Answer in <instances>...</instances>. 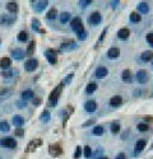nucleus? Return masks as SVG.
Here are the masks:
<instances>
[{"label": "nucleus", "instance_id": "nucleus-1", "mask_svg": "<svg viewBox=\"0 0 153 159\" xmlns=\"http://www.w3.org/2000/svg\"><path fill=\"white\" fill-rule=\"evenodd\" d=\"M63 89H64V83H60L51 93H50V96H49L50 106H56L57 99H59V97H60V94H61V92H63Z\"/></svg>", "mask_w": 153, "mask_h": 159}, {"label": "nucleus", "instance_id": "nucleus-2", "mask_svg": "<svg viewBox=\"0 0 153 159\" xmlns=\"http://www.w3.org/2000/svg\"><path fill=\"white\" fill-rule=\"evenodd\" d=\"M70 26H71V29L74 31V32L76 34L82 33L84 31V27H83V23H82V19H80L79 17H75L74 19H71L70 22Z\"/></svg>", "mask_w": 153, "mask_h": 159}, {"label": "nucleus", "instance_id": "nucleus-3", "mask_svg": "<svg viewBox=\"0 0 153 159\" xmlns=\"http://www.w3.org/2000/svg\"><path fill=\"white\" fill-rule=\"evenodd\" d=\"M0 146L8 148V149H14L17 146V141L13 138H3L0 139Z\"/></svg>", "mask_w": 153, "mask_h": 159}, {"label": "nucleus", "instance_id": "nucleus-4", "mask_svg": "<svg viewBox=\"0 0 153 159\" xmlns=\"http://www.w3.org/2000/svg\"><path fill=\"white\" fill-rule=\"evenodd\" d=\"M42 145V140L41 139H33V140H31L28 143V145H27L26 148V153H32L34 152L37 148H40V146Z\"/></svg>", "mask_w": 153, "mask_h": 159}, {"label": "nucleus", "instance_id": "nucleus-5", "mask_svg": "<svg viewBox=\"0 0 153 159\" xmlns=\"http://www.w3.org/2000/svg\"><path fill=\"white\" fill-rule=\"evenodd\" d=\"M49 153H50V155H52V157H59L63 154V148H61V145L60 144H51L49 146Z\"/></svg>", "mask_w": 153, "mask_h": 159}, {"label": "nucleus", "instance_id": "nucleus-6", "mask_svg": "<svg viewBox=\"0 0 153 159\" xmlns=\"http://www.w3.org/2000/svg\"><path fill=\"white\" fill-rule=\"evenodd\" d=\"M15 15H5L1 14L0 15V24L1 26H11L15 22Z\"/></svg>", "mask_w": 153, "mask_h": 159}, {"label": "nucleus", "instance_id": "nucleus-7", "mask_svg": "<svg viewBox=\"0 0 153 159\" xmlns=\"http://www.w3.org/2000/svg\"><path fill=\"white\" fill-rule=\"evenodd\" d=\"M45 56H46V59L49 60V63L51 64V65H55V64H56L57 57H56V51H55V50L47 48V50L45 51Z\"/></svg>", "mask_w": 153, "mask_h": 159}, {"label": "nucleus", "instance_id": "nucleus-8", "mask_svg": "<svg viewBox=\"0 0 153 159\" xmlns=\"http://www.w3.org/2000/svg\"><path fill=\"white\" fill-rule=\"evenodd\" d=\"M37 68H38V60H36V59H29L24 64L26 71H34Z\"/></svg>", "mask_w": 153, "mask_h": 159}, {"label": "nucleus", "instance_id": "nucleus-9", "mask_svg": "<svg viewBox=\"0 0 153 159\" xmlns=\"http://www.w3.org/2000/svg\"><path fill=\"white\" fill-rule=\"evenodd\" d=\"M75 41H73V40H68V41H65L63 42V43L60 45V50L61 51H71V50H74L75 48Z\"/></svg>", "mask_w": 153, "mask_h": 159}, {"label": "nucleus", "instance_id": "nucleus-10", "mask_svg": "<svg viewBox=\"0 0 153 159\" xmlns=\"http://www.w3.org/2000/svg\"><path fill=\"white\" fill-rule=\"evenodd\" d=\"M102 21V17H101V14L98 13V11H93L91 15H89V23L92 26H97Z\"/></svg>", "mask_w": 153, "mask_h": 159}, {"label": "nucleus", "instance_id": "nucleus-11", "mask_svg": "<svg viewBox=\"0 0 153 159\" xmlns=\"http://www.w3.org/2000/svg\"><path fill=\"white\" fill-rule=\"evenodd\" d=\"M137 80H138V83H140V84H145L148 81V73L145 71V70H139L137 73Z\"/></svg>", "mask_w": 153, "mask_h": 159}, {"label": "nucleus", "instance_id": "nucleus-12", "mask_svg": "<svg viewBox=\"0 0 153 159\" xmlns=\"http://www.w3.org/2000/svg\"><path fill=\"white\" fill-rule=\"evenodd\" d=\"M11 66V60H10V57H6V56H4L0 59V68L3 69V70H9Z\"/></svg>", "mask_w": 153, "mask_h": 159}, {"label": "nucleus", "instance_id": "nucleus-13", "mask_svg": "<svg viewBox=\"0 0 153 159\" xmlns=\"http://www.w3.org/2000/svg\"><path fill=\"white\" fill-rule=\"evenodd\" d=\"M33 4H34V10L36 11H38V13H41L44 9H46V6L49 5V1L47 0H41V1H32Z\"/></svg>", "mask_w": 153, "mask_h": 159}, {"label": "nucleus", "instance_id": "nucleus-14", "mask_svg": "<svg viewBox=\"0 0 153 159\" xmlns=\"http://www.w3.org/2000/svg\"><path fill=\"white\" fill-rule=\"evenodd\" d=\"M96 108H97V103H96V101H87L86 104H84V110H86L87 112H89V113L94 112Z\"/></svg>", "mask_w": 153, "mask_h": 159}, {"label": "nucleus", "instance_id": "nucleus-15", "mask_svg": "<svg viewBox=\"0 0 153 159\" xmlns=\"http://www.w3.org/2000/svg\"><path fill=\"white\" fill-rule=\"evenodd\" d=\"M121 79H122V81H125V83H132L133 81L132 71H130L129 69H125V70L122 71V74H121Z\"/></svg>", "mask_w": 153, "mask_h": 159}, {"label": "nucleus", "instance_id": "nucleus-16", "mask_svg": "<svg viewBox=\"0 0 153 159\" xmlns=\"http://www.w3.org/2000/svg\"><path fill=\"white\" fill-rule=\"evenodd\" d=\"M11 56H13V59H15V60H22L23 57L26 56V53L21 48H15L11 51Z\"/></svg>", "mask_w": 153, "mask_h": 159}, {"label": "nucleus", "instance_id": "nucleus-17", "mask_svg": "<svg viewBox=\"0 0 153 159\" xmlns=\"http://www.w3.org/2000/svg\"><path fill=\"white\" fill-rule=\"evenodd\" d=\"M106 75H107V68H105V66H99V68H97V70H96V78L103 79Z\"/></svg>", "mask_w": 153, "mask_h": 159}, {"label": "nucleus", "instance_id": "nucleus-18", "mask_svg": "<svg viewBox=\"0 0 153 159\" xmlns=\"http://www.w3.org/2000/svg\"><path fill=\"white\" fill-rule=\"evenodd\" d=\"M21 97H22V99H23V101L32 99V98H34V93H33V91H31V89H26V91H23V92H22Z\"/></svg>", "mask_w": 153, "mask_h": 159}, {"label": "nucleus", "instance_id": "nucleus-19", "mask_svg": "<svg viewBox=\"0 0 153 159\" xmlns=\"http://www.w3.org/2000/svg\"><path fill=\"white\" fill-rule=\"evenodd\" d=\"M107 56H109L110 59H116V57L120 56V50L117 47H111L109 50V52H107Z\"/></svg>", "mask_w": 153, "mask_h": 159}, {"label": "nucleus", "instance_id": "nucleus-20", "mask_svg": "<svg viewBox=\"0 0 153 159\" xmlns=\"http://www.w3.org/2000/svg\"><path fill=\"white\" fill-rule=\"evenodd\" d=\"M121 103H122V98H121L120 96H114V97H111L110 104H111L112 107H119Z\"/></svg>", "mask_w": 153, "mask_h": 159}, {"label": "nucleus", "instance_id": "nucleus-21", "mask_svg": "<svg viewBox=\"0 0 153 159\" xmlns=\"http://www.w3.org/2000/svg\"><path fill=\"white\" fill-rule=\"evenodd\" d=\"M138 11H139L140 14H147L149 11V5L147 3H144V1L139 3L138 4Z\"/></svg>", "mask_w": 153, "mask_h": 159}, {"label": "nucleus", "instance_id": "nucleus-22", "mask_svg": "<svg viewBox=\"0 0 153 159\" xmlns=\"http://www.w3.org/2000/svg\"><path fill=\"white\" fill-rule=\"evenodd\" d=\"M6 9L10 11V13H13V14H15L18 11V9H19V6H18V3H15V1H9L6 4Z\"/></svg>", "mask_w": 153, "mask_h": 159}, {"label": "nucleus", "instance_id": "nucleus-23", "mask_svg": "<svg viewBox=\"0 0 153 159\" xmlns=\"http://www.w3.org/2000/svg\"><path fill=\"white\" fill-rule=\"evenodd\" d=\"M110 130H111V133H112L114 135H116L120 133V122L119 121H112L111 122V125H110Z\"/></svg>", "mask_w": 153, "mask_h": 159}, {"label": "nucleus", "instance_id": "nucleus-24", "mask_svg": "<svg viewBox=\"0 0 153 159\" xmlns=\"http://www.w3.org/2000/svg\"><path fill=\"white\" fill-rule=\"evenodd\" d=\"M13 123H14L15 126H18V127L23 126V123H24V118H23V116H21V115H14L13 116Z\"/></svg>", "mask_w": 153, "mask_h": 159}, {"label": "nucleus", "instance_id": "nucleus-25", "mask_svg": "<svg viewBox=\"0 0 153 159\" xmlns=\"http://www.w3.org/2000/svg\"><path fill=\"white\" fill-rule=\"evenodd\" d=\"M145 145H147V141H145V140H138L137 144H135V154L143 152V149L145 148Z\"/></svg>", "mask_w": 153, "mask_h": 159}, {"label": "nucleus", "instance_id": "nucleus-26", "mask_svg": "<svg viewBox=\"0 0 153 159\" xmlns=\"http://www.w3.org/2000/svg\"><path fill=\"white\" fill-rule=\"evenodd\" d=\"M142 60L144 61V63H148V61H151L153 59V52L151 51V50H147V51H144L143 53H142Z\"/></svg>", "mask_w": 153, "mask_h": 159}, {"label": "nucleus", "instance_id": "nucleus-27", "mask_svg": "<svg viewBox=\"0 0 153 159\" xmlns=\"http://www.w3.org/2000/svg\"><path fill=\"white\" fill-rule=\"evenodd\" d=\"M130 36V31L128 28H121L120 31L117 32V37L121 38V40H126Z\"/></svg>", "mask_w": 153, "mask_h": 159}, {"label": "nucleus", "instance_id": "nucleus-28", "mask_svg": "<svg viewBox=\"0 0 153 159\" xmlns=\"http://www.w3.org/2000/svg\"><path fill=\"white\" fill-rule=\"evenodd\" d=\"M34 48H36V41H31L28 47H27V50H26V55L32 56L34 53Z\"/></svg>", "mask_w": 153, "mask_h": 159}, {"label": "nucleus", "instance_id": "nucleus-29", "mask_svg": "<svg viewBox=\"0 0 153 159\" xmlns=\"http://www.w3.org/2000/svg\"><path fill=\"white\" fill-rule=\"evenodd\" d=\"M50 117H51V113H50V111L45 110V111L41 113V116H40V120H41V122L46 123V122H49V121H50Z\"/></svg>", "mask_w": 153, "mask_h": 159}, {"label": "nucleus", "instance_id": "nucleus-30", "mask_svg": "<svg viewBox=\"0 0 153 159\" xmlns=\"http://www.w3.org/2000/svg\"><path fill=\"white\" fill-rule=\"evenodd\" d=\"M130 21L133 23H139L142 21V15H139V13H137V11H132L130 13Z\"/></svg>", "mask_w": 153, "mask_h": 159}, {"label": "nucleus", "instance_id": "nucleus-31", "mask_svg": "<svg viewBox=\"0 0 153 159\" xmlns=\"http://www.w3.org/2000/svg\"><path fill=\"white\" fill-rule=\"evenodd\" d=\"M69 21H70V13H69V11H63V13L60 14V22L63 23V24H65V23Z\"/></svg>", "mask_w": 153, "mask_h": 159}, {"label": "nucleus", "instance_id": "nucleus-32", "mask_svg": "<svg viewBox=\"0 0 153 159\" xmlns=\"http://www.w3.org/2000/svg\"><path fill=\"white\" fill-rule=\"evenodd\" d=\"M92 133H93V135L101 136V135H103V133H105V130H103V127H102L101 125H97V126H94V127H93Z\"/></svg>", "mask_w": 153, "mask_h": 159}, {"label": "nucleus", "instance_id": "nucleus-33", "mask_svg": "<svg viewBox=\"0 0 153 159\" xmlns=\"http://www.w3.org/2000/svg\"><path fill=\"white\" fill-rule=\"evenodd\" d=\"M18 41L19 42H26L27 40H28V33L26 32V31H21V32L18 33Z\"/></svg>", "mask_w": 153, "mask_h": 159}, {"label": "nucleus", "instance_id": "nucleus-34", "mask_svg": "<svg viewBox=\"0 0 153 159\" xmlns=\"http://www.w3.org/2000/svg\"><path fill=\"white\" fill-rule=\"evenodd\" d=\"M97 87H98V85L96 83H89L87 85V88H86V93H87V94H92V93L97 89Z\"/></svg>", "mask_w": 153, "mask_h": 159}, {"label": "nucleus", "instance_id": "nucleus-35", "mask_svg": "<svg viewBox=\"0 0 153 159\" xmlns=\"http://www.w3.org/2000/svg\"><path fill=\"white\" fill-rule=\"evenodd\" d=\"M9 130H10L9 122H6V121H0V131H1V133H8Z\"/></svg>", "mask_w": 153, "mask_h": 159}, {"label": "nucleus", "instance_id": "nucleus-36", "mask_svg": "<svg viewBox=\"0 0 153 159\" xmlns=\"http://www.w3.org/2000/svg\"><path fill=\"white\" fill-rule=\"evenodd\" d=\"M56 15H57L56 8H51V9L47 11V14H46V18H47V19H55Z\"/></svg>", "mask_w": 153, "mask_h": 159}, {"label": "nucleus", "instance_id": "nucleus-37", "mask_svg": "<svg viewBox=\"0 0 153 159\" xmlns=\"http://www.w3.org/2000/svg\"><path fill=\"white\" fill-rule=\"evenodd\" d=\"M40 26H41L40 21H38L37 18H33L32 19V29L33 31H38V32H40Z\"/></svg>", "mask_w": 153, "mask_h": 159}, {"label": "nucleus", "instance_id": "nucleus-38", "mask_svg": "<svg viewBox=\"0 0 153 159\" xmlns=\"http://www.w3.org/2000/svg\"><path fill=\"white\" fill-rule=\"evenodd\" d=\"M14 135L17 138H23L24 136V129H23V127H17L14 131Z\"/></svg>", "mask_w": 153, "mask_h": 159}, {"label": "nucleus", "instance_id": "nucleus-39", "mask_svg": "<svg viewBox=\"0 0 153 159\" xmlns=\"http://www.w3.org/2000/svg\"><path fill=\"white\" fill-rule=\"evenodd\" d=\"M80 155H82V146H79V145H76V148H75V152H74V159H79Z\"/></svg>", "mask_w": 153, "mask_h": 159}, {"label": "nucleus", "instance_id": "nucleus-40", "mask_svg": "<svg viewBox=\"0 0 153 159\" xmlns=\"http://www.w3.org/2000/svg\"><path fill=\"white\" fill-rule=\"evenodd\" d=\"M83 154H84V157H86V158H89V157L92 155V149H91V146H88V145L84 146Z\"/></svg>", "mask_w": 153, "mask_h": 159}, {"label": "nucleus", "instance_id": "nucleus-41", "mask_svg": "<svg viewBox=\"0 0 153 159\" xmlns=\"http://www.w3.org/2000/svg\"><path fill=\"white\" fill-rule=\"evenodd\" d=\"M11 75H13V71H11V70H3V71H1V76H3L4 79L10 78Z\"/></svg>", "mask_w": 153, "mask_h": 159}, {"label": "nucleus", "instance_id": "nucleus-42", "mask_svg": "<svg viewBox=\"0 0 153 159\" xmlns=\"http://www.w3.org/2000/svg\"><path fill=\"white\" fill-rule=\"evenodd\" d=\"M149 125L148 123H138V130L139 131H148Z\"/></svg>", "mask_w": 153, "mask_h": 159}, {"label": "nucleus", "instance_id": "nucleus-43", "mask_svg": "<svg viewBox=\"0 0 153 159\" xmlns=\"http://www.w3.org/2000/svg\"><path fill=\"white\" fill-rule=\"evenodd\" d=\"M32 103H33V106H40V104L42 103V99L40 98V97H36V98H32Z\"/></svg>", "mask_w": 153, "mask_h": 159}, {"label": "nucleus", "instance_id": "nucleus-44", "mask_svg": "<svg viewBox=\"0 0 153 159\" xmlns=\"http://www.w3.org/2000/svg\"><path fill=\"white\" fill-rule=\"evenodd\" d=\"M94 122H96V120H94V118H91V120H88V121H86V122H84L82 126H83V127H88V126L93 125Z\"/></svg>", "mask_w": 153, "mask_h": 159}, {"label": "nucleus", "instance_id": "nucleus-45", "mask_svg": "<svg viewBox=\"0 0 153 159\" xmlns=\"http://www.w3.org/2000/svg\"><path fill=\"white\" fill-rule=\"evenodd\" d=\"M76 36H78V38H79V40H80V41H83V40H86V38H87V36H88V33L86 32V31H83V32H82V33L76 34Z\"/></svg>", "mask_w": 153, "mask_h": 159}, {"label": "nucleus", "instance_id": "nucleus-46", "mask_svg": "<svg viewBox=\"0 0 153 159\" xmlns=\"http://www.w3.org/2000/svg\"><path fill=\"white\" fill-rule=\"evenodd\" d=\"M17 106H18V108H23V107H26L27 106V102H26V101H18V102H17Z\"/></svg>", "mask_w": 153, "mask_h": 159}, {"label": "nucleus", "instance_id": "nucleus-47", "mask_svg": "<svg viewBox=\"0 0 153 159\" xmlns=\"http://www.w3.org/2000/svg\"><path fill=\"white\" fill-rule=\"evenodd\" d=\"M91 3H92L91 0H82V1H79V4H80V5H82L83 8H84V6H88Z\"/></svg>", "mask_w": 153, "mask_h": 159}, {"label": "nucleus", "instance_id": "nucleus-48", "mask_svg": "<svg viewBox=\"0 0 153 159\" xmlns=\"http://www.w3.org/2000/svg\"><path fill=\"white\" fill-rule=\"evenodd\" d=\"M106 33H107V28H105V29L102 31V33H101V36H99V40H98V42H102V41H103V38H105Z\"/></svg>", "mask_w": 153, "mask_h": 159}, {"label": "nucleus", "instance_id": "nucleus-49", "mask_svg": "<svg viewBox=\"0 0 153 159\" xmlns=\"http://www.w3.org/2000/svg\"><path fill=\"white\" fill-rule=\"evenodd\" d=\"M147 41H148L151 45H153V32L147 34Z\"/></svg>", "mask_w": 153, "mask_h": 159}, {"label": "nucleus", "instance_id": "nucleus-50", "mask_svg": "<svg viewBox=\"0 0 153 159\" xmlns=\"http://www.w3.org/2000/svg\"><path fill=\"white\" fill-rule=\"evenodd\" d=\"M73 76H74V74H69V75H68V78L65 79L64 83H70V80L73 79Z\"/></svg>", "mask_w": 153, "mask_h": 159}, {"label": "nucleus", "instance_id": "nucleus-51", "mask_svg": "<svg viewBox=\"0 0 153 159\" xmlns=\"http://www.w3.org/2000/svg\"><path fill=\"white\" fill-rule=\"evenodd\" d=\"M115 159H126V157H125V154H124V153H120V154H117Z\"/></svg>", "mask_w": 153, "mask_h": 159}, {"label": "nucleus", "instance_id": "nucleus-52", "mask_svg": "<svg viewBox=\"0 0 153 159\" xmlns=\"http://www.w3.org/2000/svg\"><path fill=\"white\" fill-rule=\"evenodd\" d=\"M98 159H109V158H107V157H105V155H102V157H99Z\"/></svg>", "mask_w": 153, "mask_h": 159}, {"label": "nucleus", "instance_id": "nucleus-53", "mask_svg": "<svg viewBox=\"0 0 153 159\" xmlns=\"http://www.w3.org/2000/svg\"><path fill=\"white\" fill-rule=\"evenodd\" d=\"M152 148H153V144H152Z\"/></svg>", "mask_w": 153, "mask_h": 159}, {"label": "nucleus", "instance_id": "nucleus-54", "mask_svg": "<svg viewBox=\"0 0 153 159\" xmlns=\"http://www.w3.org/2000/svg\"><path fill=\"white\" fill-rule=\"evenodd\" d=\"M152 46H153V45H152Z\"/></svg>", "mask_w": 153, "mask_h": 159}, {"label": "nucleus", "instance_id": "nucleus-55", "mask_svg": "<svg viewBox=\"0 0 153 159\" xmlns=\"http://www.w3.org/2000/svg\"><path fill=\"white\" fill-rule=\"evenodd\" d=\"M152 65H153V64H152Z\"/></svg>", "mask_w": 153, "mask_h": 159}]
</instances>
